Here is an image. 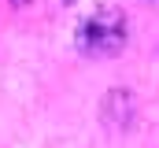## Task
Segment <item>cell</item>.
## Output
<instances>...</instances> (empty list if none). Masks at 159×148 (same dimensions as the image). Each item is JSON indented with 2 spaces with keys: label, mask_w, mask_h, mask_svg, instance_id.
<instances>
[{
  "label": "cell",
  "mask_w": 159,
  "mask_h": 148,
  "mask_svg": "<svg viewBox=\"0 0 159 148\" xmlns=\"http://www.w3.org/2000/svg\"><path fill=\"white\" fill-rule=\"evenodd\" d=\"M122 44H126V15L119 7H100L93 11L78 30V48L81 56H93V59H104V56H115Z\"/></svg>",
  "instance_id": "obj_1"
}]
</instances>
